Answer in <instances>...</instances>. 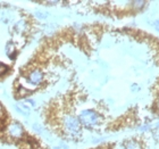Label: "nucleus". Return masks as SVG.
Masks as SVG:
<instances>
[{"mask_svg":"<svg viewBox=\"0 0 159 149\" xmlns=\"http://www.w3.org/2000/svg\"><path fill=\"white\" fill-rule=\"evenodd\" d=\"M15 29H16L17 32H20V33H23V32H25V31L27 30V24L26 22L24 20H20L18 21L16 23V25H15Z\"/></svg>","mask_w":159,"mask_h":149,"instance_id":"5","label":"nucleus"},{"mask_svg":"<svg viewBox=\"0 0 159 149\" xmlns=\"http://www.w3.org/2000/svg\"><path fill=\"white\" fill-rule=\"evenodd\" d=\"M7 70H8V67H7L5 64L0 63V75H1V74H3L5 72H7Z\"/></svg>","mask_w":159,"mask_h":149,"instance_id":"7","label":"nucleus"},{"mask_svg":"<svg viewBox=\"0 0 159 149\" xmlns=\"http://www.w3.org/2000/svg\"><path fill=\"white\" fill-rule=\"evenodd\" d=\"M79 121L82 125L86 128H94L98 126L101 122V117L97 112L92 109H85L82 110L79 115Z\"/></svg>","mask_w":159,"mask_h":149,"instance_id":"1","label":"nucleus"},{"mask_svg":"<svg viewBox=\"0 0 159 149\" xmlns=\"http://www.w3.org/2000/svg\"><path fill=\"white\" fill-rule=\"evenodd\" d=\"M8 133H9L10 137H13V138H22L24 134V129L20 123L14 122L8 126Z\"/></svg>","mask_w":159,"mask_h":149,"instance_id":"4","label":"nucleus"},{"mask_svg":"<svg viewBox=\"0 0 159 149\" xmlns=\"http://www.w3.org/2000/svg\"><path fill=\"white\" fill-rule=\"evenodd\" d=\"M153 25H155V29L159 31V21H156V22L153 23Z\"/></svg>","mask_w":159,"mask_h":149,"instance_id":"8","label":"nucleus"},{"mask_svg":"<svg viewBox=\"0 0 159 149\" xmlns=\"http://www.w3.org/2000/svg\"><path fill=\"white\" fill-rule=\"evenodd\" d=\"M158 105H159V103H158Z\"/></svg>","mask_w":159,"mask_h":149,"instance_id":"9","label":"nucleus"},{"mask_svg":"<svg viewBox=\"0 0 159 149\" xmlns=\"http://www.w3.org/2000/svg\"><path fill=\"white\" fill-rule=\"evenodd\" d=\"M43 79H44V74L41 70H34L30 72L29 76H27V83L32 86H38L42 83Z\"/></svg>","mask_w":159,"mask_h":149,"instance_id":"3","label":"nucleus"},{"mask_svg":"<svg viewBox=\"0 0 159 149\" xmlns=\"http://www.w3.org/2000/svg\"><path fill=\"white\" fill-rule=\"evenodd\" d=\"M124 147H125V149H141V146H140L139 143H138V142H134L133 140H131V141H127V142H125Z\"/></svg>","mask_w":159,"mask_h":149,"instance_id":"6","label":"nucleus"},{"mask_svg":"<svg viewBox=\"0 0 159 149\" xmlns=\"http://www.w3.org/2000/svg\"><path fill=\"white\" fill-rule=\"evenodd\" d=\"M64 126H65V130H66L68 136L73 137V138H77L81 136V123L76 117H74L72 115L65 116Z\"/></svg>","mask_w":159,"mask_h":149,"instance_id":"2","label":"nucleus"}]
</instances>
